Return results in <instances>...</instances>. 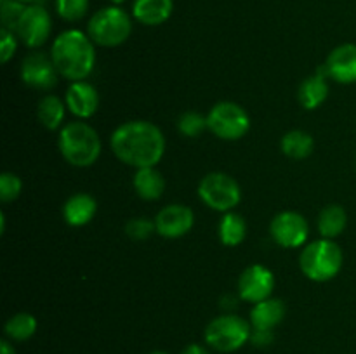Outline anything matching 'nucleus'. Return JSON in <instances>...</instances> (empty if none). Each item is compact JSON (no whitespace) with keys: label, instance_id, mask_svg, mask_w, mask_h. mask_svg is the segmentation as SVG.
I'll return each mask as SVG.
<instances>
[{"label":"nucleus","instance_id":"obj_29","mask_svg":"<svg viewBox=\"0 0 356 354\" xmlns=\"http://www.w3.org/2000/svg\"><path fill=\"white\" fill-rule=\"evenodd\" d=\"M153 233H156L155 221H152L148 217H134L125 224V235L129 238L136 239V242L148 239Z\"/></svg>","mask_w":356,"mask_h":354},{"label":"nucleus","instance_id":"obj_13","mask_svg":"<svg viewBox=\"0 0 356 354\" xmlns=\"http://www.w3.org/2000/svg\"><path fill=\"white\" fill-rule=\"evenodd\" d=\"M195 224V214L190 207L179 203H172L163 207L156 214L155 226L156 233L162 238L176 239L188 235Z\"/></svg>","mask_w":356,"mask_h":354},{"label":"nucleus","instance_id":"obj_33","mask_svg":"<svg viewBox=\"0 0 356 354\" xmlns=\"http://www.w3.org/2000/svg\"><path fill=\"white\" fill-rule=\"evenodd\" d=\"M183 354H211V353H209L204 346H200V344H190V346L183 351Z\"/></svg>","mask_w":356,"mask_h":354},{"label":"nucleus","instance_id":"obj_19","mask_svg":"<svg viewBox=\"0 0 356 354\" xmlns=\"http://www.w3.org/2000/svg\"><path fill=\"white\" fill-rule=\"evenodd\" d=\"M134 189L139 198L146 201H155L165 191V179L155 167H146V169H138L134 180Z\"/></svg>","mask_w":356,"mask_h":354},{"label":"nucleus","instance_id":"obj_4","mask_svg":"<svg viewBox=\"0 0 356 354\" xmlns=\"http://www.w3.org/2000/svg\"><path fill=\"white\" fill-rule=\"evenodd\" d=\"M299 267L312 281H329L336 278L343 267V250L334 239H316L302 248Z\"/></svg>","mask_w":356,"mask_h":354},{"label":"nucleus","instance_id":"obj_2","mask_svg":"<svg viewBox=\"0 0 356 354\" xmlns=\"http://www.w3.org/2000/svg\"><path fill=\"white\" fill-rule=\"evenodd\" d=\"M89 35L80 30H66L56 37L51 58L59 75L72 82L86 80L96 65V49Z\"/></svg>","mask_w":356,"mask_h":354},{"label":"nucleus","instance_id":"obj_30","mask_svg":"<svg viewBox=\"0 0 356 354\" xmlns=\"http://www.w3.org/2000/svg\"><path fill=\"white\" fill-rule=\"evenodd\" d=\"M21 189H23V183H21V179L16 174L3 172L0 176V200L3 203L16 200L21 194Z\"/></svg>","mask_w":356,"mask_h":354},{"label":"nucleus","instance_id":"obj_20","mask_svg":"<svg viewBox=\"0 0 356 354\" xmlns=\"http://www.w3.org/2000/svg\"><path fill=\"white\" fill-rule=\"evenodd\" d=\"M327 96H329V83L325 76L318 73L302 80L298 90L299 103L306 110H316L320 104L325 103Z\"/></svg>","mask_w":356,"mask_h":354},{"label":"nucleus","instance_id":"obj_22","mask_svg":"<svg viewBox=\"0 0 356 354\" xmlns=\"http://www.w3.org/2000/svg\"><path fill=\"white\" fill-rule=\"evenodd\" d=\"M66 115V103H63L58 96H49L42 97L40 103L37 108V117L40 124L44 125L49 130H56L63 125Z\"/></svg>","mask_w":356,"mask_h":354},{"label":"nucleus","instance_id":"obj_25","mask_svg":"<svg viewBox=\"0 0 356 354\" xmlns=\"http://www.w3.org/2000/svg\"><path fill=\"white\" fill-rule=\"evenodd\" d=\"M6 335L10 340L16 342H24V340L31 339L37 332V319L31 316L30 312H17V314L10 316L6 323Z\"/></svg>","mask_w":356,"mask_h":354},{"label":"nucleus","instance_id":"obj_21","mask_svg":"<svg viewBox=\"0 0 356 354\" xmlns=\"http://www.w3.org/2000/svg\"><path fill=\"white\" fill-rule=\"evenodd\" d=\"M348 226V214L341 205H327L318 215V231L323 238L334 239Z\"/></svg>","mask_w":356,"mask_h":354},{"label":"nucleus","instance_id":"obj_16","mask_svg":"<svg viewBox=\"0 0 356 354\" xmlns=\"http://www.w3.org/2000/svg\"><path fill=\"white\" fill-rule=\"evenodd\" d=\"M96 212L97 203L94 196L87 193H76L66 200L65 207H63V217H65L66 224L73 226V228H82L92 221Z\"/></svg>","mask_w":356,"mask_h":354},{"label":"nucleus","instance_id":"obj_38","mask_svg":"<svg viewBox=\"0 0 356 354\" xmlns=\"http://www.w3.org/2000/svg\"><path fill=\"white\" fill-rule=\"evenodd\" d=\"M149 354H167V353H163V351H153V353H149Z\"/></svg>","mask_w":356,"mask_h":354},{"label":"nucleus","instance_id":"obj_15","mask_svg":"<svg viewBox=\"0 0 356 354\" xmlns=\"http://www.w3.org/2000/svg\"><path fill=\"white\" fill-rule=\"evenodd\" d=\"M329 78L339 83L356 82V44H343L334 49L325 61Z\"/></svg>","mask_w":356,"mask_h":354},{"label":"nucleus","instance_id":"obj_28","mask_svg":"<svg viewBox=\"0 0 356 354\" xmlns=\"http://www.w3.org/2000/svg\"><path fill=\"white\" fill-rule=\"evenodd\" d=\"M26 6L19 0H0V17H2V28L14 31L17 26L21 14L24 12Z\"/></svg>","mask_w":356,"mask_h":354},{"label":"nucleus","instance_id":"obj_9","mask_svg":"<svg viewBox=\"0 0 356 354\" xmlns=\"http://www.w3.org/2000/svg\"><path fill=\"white\" fill-rule=\"evenodd\" d=\"M51 31L52 19L47 9L42 7L40 3H33V6H26L24 12L21 14L14 33L26 47L37 49L47 42Z\"/></svg>","mask_w":356,"mask_h":354},{"label":"nucleus","instance_id":"obj_36","mask_svg":"<svg viewBox=\"0 0 356 354\" xmlns=\"http://www.w3.org/2000/svg\"><path fill=\"white\" fill-rule=\"evenodd\" d=\"M24 6H33V3H40V0H19Z\"/></svg>","mask_w":356,"mask_h":354},{"label":"nucleus","instance_id":"obj_7","mask_svg":"<svg viewBox=\"0 0 356 354\" xmlns=\"http://www.w3.org/2000/svg\"><path fill=\"white\" fill-rule=\"evenodd\" d=\"M198 196L209 208L218 212H232L242 200L240 184L232 176L211 172L198 184Z\"/></svg>","mask_w":356,"mask_h":354},{"label":"nucleus","instance_id":"obj_1","mask_svg":"<svg viewBox=\"0 0 356 354\" xmlns=\"http://www.w3.org/2000/svg\"><path fill=\"white\" fill-rule=\"evenodd\" d=\"M110 144L115 156L134 169L155 167L165 153V137L162 130L146 120L122 124L111 134Z\"/></svg>","mask_w":356,"mask_h":354},{"label":"nucleus","instance_id":"obj_10","mask_svg":"<svg viewBox=\"0 0 356 354\" xmlns=\"http://www.w3.org/2000/svg\"><path fill=\"white\" fill-rule=\"evenodd\" d=\"M271 238L284 248H296L302 246L308 239L309 228L308 221L299 212L285 210L273 217L270 224Z\"/></svg>","mask_w":356,"mask_h":354},{"label":"nucleus","instance_id":"obj_26","mask_svg":"<svg viewBox=\"0 0 356 354\" xmlns=\"http://www.w3.org/2000/svg\"><path fill=\"white\" fill-rule=\"evenodd\" d=\"M209 128L207 117L197 113V111H186L177 120V130L184 135V137H198L202 132Z\"/></svg>","mask_w":356,"mask_h":354},{"label":"nucleus","instance_id":"obj_6","mask_svg":"<svg viewBox=\"0 0 356 354\" xmlns=\"http://www.w3.org/2000/svg\"><path fill=\"white\" fill-rule=\"evenodd\" d=\"M250 323L236 314H222L205 328V342L219 353H233L250 340Z\"/></svg>","mask_w":356,"mask_h":354},{"label":"nucleus","instance_id":"obj_31","mask_svg":"<svg viewBox=\"0 0 356 354\" xmlns=\"http://www.w3.org/2000/svg\"><path fill=\"white\" fill-rule=\"evenodd\" d=\"M17 42H16V33L7 28L0 30V61L6 65L9 62V59L13 58L14 52H16Z\"/></svg>","mask_w":356,"mask_h":354},{"label":"nucleus","instance_id":"obj_5","mask_svg":"<svg viewBox=\"0 0 356 354\" xmlns=\"http://www.w3.org/2000/svg\"><path fill=\"white\" fill-rule=\"evenodd\" d=\"M132 31L131 16L122 7L110 6L97 10L87 24V35L101 47H117L124 44Z\"/></svg>","mask_w":356,"mask_h":354},{"label":"nucleus","instance_id":"obj_34","mask_svg":"<svg viewBox=\"0 0 356 354\" xmlns=\"http://www.w3.org/2000/svg\"><path fill=\"white\" fill-rule=\"evenodd\" d=\"M0 354H16V351H14V347L10 346V342L2 340V344H0Z\"/></svg>","mask_w":356,"mask_h":354},{"label":"nucleus","instance_id":"obj_24","mask_svg":"<svg viewBox=\"0 0 356 354\" xmlns=\"http://www.w3.org/2000/svg\"><path fill=\"white\" fill-rule=\"evenodd\" d=\"M282 151L285 156L292 160L308 158L315 148V141L312 135L305 130H291L282 137Z\"/></svg>","mask_w":356,"mask_h":354},{"label":"nucleus","instance_id":"obj_35","mask_svg":"<svg viewBox=\"0 0 356 354\" xmlns=\"http://www.w3.org/2000/svg\"><path fill=\"white\" fill-rule=\"evenodd\" d=\"M6 233V215H3V212L0 214V235H3Z\"/></svg>","mask_w":356,"mask_h":354},{"label":"nucleus","instance_id":"obj_3","mask_svg":"<svg viewBox=\"0 0 356 354\" xmlns=\"http://www.w3.org/2000/svg\"><path fill=\"white\" fill-rule=\"evenodd\" d=\"M63 158L73 167L94 165L101 155V139L94 127L86 121H70L61 128L58 137Z\"/></svg>","mask_w":356,"mask_h":354},{"label":"nucleus","instance_id":"obj_39","mask_svg":"<svg viewBox=\"0 0 356 354\" xmlns=\"http://www.w3.org/2000/svg\"><path fill=\"white\" fill-rule=\"evenodd\" d=\"M355 167H356V160H355Z\"/></svg>","mask_w":356,"mask_h":354},{"label":"nucleus","instance_id":"obj_14","mask_svg":"<svg viewBox=\"0 0 356 354\" xmlns=\"http://www.w3.org/2000/svg\"><path fill=\"white\" fill-rule=\"evenodd\" d=\"M66 108L75 115L76 118H90L99 108V94L96 87L90 85L86 80L80 82H72L65 96Z\"/></svg>","mask_w":356,"mask_h":354},{"label":"nucleus","instance_id":"obj_8","mask_svg":"<svg viewBox=\"0 0 356 354\" xmlns=\"http://www.w3.org/2000/svg\"><path fill=\"white\" fill-rule=\"evenodd\" d=\"M207 125L216 137L222 141H236L249 132L250 117L240 104L222 101L207 115Z\"/></svg>","mask_w":356,"mask_h":354},{"label":"nucleus","instance_id":"obj_27","mask_svg":"<svg viewBox=\"0 0 356 354\" xmlns=\"http://www.w3.org/2000/svg\"><path fill=\"white\" fill-rule=\"evenodd\" d=\"M56 10L59 17L75 23L80 21L89 10V0H56Z\"/></svg>","mask_w":356,"mask_h":354},{"label":"nucleus","instance_id":"obj_23","mask_svg":"<svg viewBox=\"0 0 356 354\" xmlns=\"http://www.w3.org/2000/svg\"><path fill=\"white\" fill-rule=\"evenodd\" d=\"M247 222L236 212H226L219 222V239L226 246H236L245 239Z\"/></svg>","mask_w":356,"mask_h":354},{"label":"nucleus","instance_id":"obj_11","mask_svg":"<svg viewBox=\"0 0 356 354\" xmlns=\"http://www.w3.org/2000/svg\"><path fill=\"white\" fill-rule=\"evenodd\" d=\"M275 288V274L261 264L247 267L238 278V295L242 301L257 304L271 297Z\"/></svg>","mask_w":356,"mask_h":354},{"label":"nucleus","instance_id":"obj_32","mask_svg":"<svg viewBox=\"0 0 356 354\" xmlns=\"http://www.w3.org/2000/svg\"><path fill=\"white\" fill-rule=\"evenodd\" d=\"M275 335L273 330H263V328H252V333H250V342L256 347H268L273 342Z\"/></svg>","mask_w":356,"mask_h":354},{"label":"nucleus","instance_id":"obj_17","mask_svg":"<svg viewBox=\"0 0 356 354\" xmlns=\"http://www.w3.org/2000/svg\"><path fill=\"white\" fill-rule=\"evenodd\" d=\"M172 10V0H134L132 3V16L145 26H159L165 23Z\"/></svg>","mask_w":356,"mask_h":354},{"label":"nucleus","instance_id":"obj_12","mask_svg":"<svg viewBox=\"0 0 356 354\" xmlns=\"http://www.w3.org/2000/svg\"><path fill=\"white\" fill-rule=\"evenodd\" d=\"M58 68L51 56L33 52L26 56L21 65V80L24 85L37 90H51L58 83Z\"/></svg>","mask_w":356,"mask_h":354},{"label":"nucleus","instance_id":"obj_37","mask_svg":"<svg viewBox=\"0 0 356 354\" xmlns=\"http://www.w3.org/2000/svg\"><path fill=\"white\" fill-rule=\"evenodd\" d=\"M111 3H115V6H120V3H124L125 0H110Z\"/></svg>","mask_w":356,"mask_h":354},{"label":"nucleus","instance_id":"obj_18","mask_svg":"<svg viewBox=\"0 0 356 354\" xmlns=\"http://www.w3.org/2000/svg\"><path fill=\"white\" fill-rule=\"evenodd\" d=\"M285 318V304L280 298H266L263 302L254 304L250 311V325L252 328L273 330L280 325Z\"/></svg>","mask_w":356,"mask_h":354}]
</instances>
